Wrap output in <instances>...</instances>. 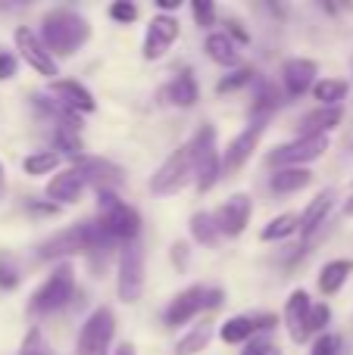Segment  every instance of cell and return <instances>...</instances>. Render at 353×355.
<instances>
[{
	"label": "cell",
	"mask_w": 353,
	"mask_h": 355,
	"mask_svg": "<svg viewBox=\"0 0 353 355\" xmlns=\"http://www.w3.org/2000/svg\"><path fill=\"white\" fill-rule=\"evenodd\" d=\"M263 131H266V119H256V122H250L238 137H231L229 147H225V153H222V175L241 172L244 162L254 156V150H256V144H260Z\"/></svg>",
	"instance_id": "cell-12"
},
{
	"label": "cell",
	"mask_w": 353,
	"mask_h": 355,
	"mask_svg": "<svg viewBox=\"0 0 353 355\" xmlns=\"http://www.w3.org/2000/svg\"><path fill=\"white\" fill-rule=\"evenodd\" d=\"M338 352H341V340L335 334H322L310 349V355H338Z\"/></svg>",
	"instance_id": "cell-37"
},
{
	"label": "cell",
	"mask_w": 353,
	"mask_h": 355,
	"mask_svg": "<svg viewBox=\"0 0 353 355\" xmlns=\"http://www.w3.org/2000/svg\"><path fill=\"white\" fill-rule=\"evenodd\" d=\"M106 243H110V240H106L104 227H100L97 221H85V225H72V227H66V231H60L56 237L44 240L38 256L60 259V256H75V252L100 250V246H106Z\"/></svg>",
	"instance_id": "cell-2"
},
{
	"label": "cell",
	"mask_w": 353,
	"mask_h": 355,
	"mask_svg": "<svg viewBox=\"0 0 353 355\" xmlns=\"http://www.w3.org/2000/svg\"><path fill=\"white\" fill-rule=\"evenodd\" d=\"M88 184H85V178H81L79 168H63V172H56L54 178L47 181V196L50 200H56V202H79V196H81V190H85Z\"/></svg>",
	"instance_id": "cell-19"
},
{
	"label": "cell",
	"mask_w": 353,
	"mask_h": 355,
	"mask_svg": "<svg viewBox=\"0 0 353 355\" xmlns=\"http://www.w3.org/2000/svg\"><path fill=\"white\" fill-rule=\"evenodd\" d=\"M191 181H194V162H191V147L185 144V147H179L175 153H169V159L154 172L150 190L160 196H169V193L185 190Z\"/></svg>",
	"instance_id": "cell-7"
},
{
	"label": "cell",
	"mask_w": 353,
	"mask_h": 355,
	"mask_svg": "<svg viewBox=\"0 0 353 355\" xmlns=\"http://www.w3.org/2000/svg\"><path fill=\"white\" fill-rule=\"evenodd\" d=\"M191 237L197 240V243H216L219 237V227H216V218H213V212H194L191 215Z\"/></svg>",
	"instance_id": "cell-29"
},
{
	"label": "cell",
	"mask_w": 353,
	"mask_h": 355,
	"mask_svg": "<svg viewBox=\"0 0 353 355\" xmlns=\"http://www.w3.org/2000/svg\"><path fill=\"white\" fill-rule=\"evenodd\" d=\"M329 321H331V309L325 306V302H319V306L310 309V321H306V327H310V334L313 331H325Z\"/></svg>",
	"instance_id": "cell-36"
},
{
	"label": "cell",
	"mask_w": 353,
	"mask_h": 355,
	"mask_svg": "<svg viewBox=\"0 0 353 355\" xmlns=\"http://www.w3.org/2000/svg\"><path fill=\"white\" fill-rule=\"evenodd\" d=\"M331 200H335V196H331V190H322V193H319L316 200H313L310 206L304 209V215L297 218V231L304 234V237H310V234L316 231V227L322 225L325 218H329V212H331Z\"/></svg>",
	"instance_id": "cell-24"
},
{
	"label": "cell",
	"mask_w": 353,
	"mask_h": 355,
	"mask_svg": "<svg viewBox=\"0 0 353 355\" xmlns=\"http://www.w3.org/2000/svg\"><path fill=\"white\" fill-rule=\"evenodd\" d=\"M13 41H16L19 56L28 62V69H35V72L44 75V78H54V75H60V66H56V60L47 53V47L41 44V37H38L35 31L28 28V25H19L16 35H13Z\"/></svg>",
	"instance_id": "cell-11"
},
{
	"label": "cell",
	"mask_w": 353,
	"mask_h": 355,
	"mask_svg": "<svg viewBox=\"0 0 353 355\" xmlns=\"http://www.w3.org/2000/svg\"><path fill=\"white\" fill-rule=\"evenodd\" d=\"M50 94L56 97V103L66 106V110H72L75 116H79V112H94V110H97L94 94L88 91L85 85L72 81V78H54V81H50Z\"/></svg>",
	"instance_id": "cell-16"
},
{
	"label": "cell",
	"mask_w": 353,
	"mask_h": 355,
	"mask_svg": "<svg viewBox=\"0 0 353 355\" xmlns=\"http://www.w3.org/2000/svg\"><path fill=\"white\" fill-rule=\"evenodd\" d=\"M19 355H54V352H50V346H47V340H44V334L38 331V327H31V331L25 334L22 352H19Z\"/></svg>",
	"instance_id": "cell-32"
},
{
	"label": "cell",
	"mask_w": 353,
	"mask_h": 355,
	"mask_svg": "<svg viewBox=\"0 0 353 355\" xmlns=\"http://www.w3.org/2000/svg\"><path fill=\"white\" fill-rule=\"evenodd\" d=\"M341 119H344L341 106H322V110H316V112H306V116L300 119V137L329 135V131H335L338 125H341Z\"/></svg>",
	"instance_id": "cell-22"
},
{
	"label": "cell",
	"mask_w": 353,
	"mask_h": 355,
	"mask_svg": "<svg viewBox=\"0 0 353 355\" xmlns=\"http://www.w3.org/2000/svg\"><path fill=\"white\" fill-rule=\"evenodd\" d=\"M19 284V275H16V268L13 265H0V287H6V290H13Z\"/></svg>",
	"instance_id": "cell-41"
},
{
	"label": "cell",
	"mask_w": 353,
	"mask_h": 355,
	"mask_svg": "<svg viewBox=\"0 0 353 355\" xmlns=\"http://www.w3.org/2000/svg\"><path fill=\"white\" fill-rule=\"evenodd\" d=\"M56 144H60V147H63V153H66V156H72L75 162H79L81 156H85V150H81V141H79V137H75L69 128H60V135H56Z\"/></svg>",
	"instance_id": "cell-33"
},
{
	"label": "cell",
	"mask_w": 353,
	"mask_h": 355,
	"mask_svg": "<svg viewBox=\"0 0 353 355\" xmlns=\"http://www.w3.org/2000/svg\"><path fill=\"white\" fill-rule=\"evenodd\" d=\"M188 147H191V162H194V184H197L200 193H206L222 178V153L216 147V128L204 125Z\"/></svg>",
	"instance_id": "cell-3"
},
{
	"label": "cell",
	"mask_w": 353,
	"mask_h": 355,
	"mask_svg": "<svg viewBox=\"0 0 353 355\" xmlns=\"http://www.w3.org/2000/svg\"><path fill=\"white\" fill-rule=\"evenodd\" d=\"M316 75H319V66L313 60H304V56H294L281 66V85L291 97H300V94L313 91L316 85Z\"/></svg>",
	"instance_id": "cell-18"
},
{
	"label": "cell",
	"mask_w": 353,
	"mask_h": 355,
	"mask_svg": "<svg viewBox=\"0 0 353 355\" xmlns=\"http://www.w3.org/2000/svg\"><path fill=\"white\" fill-rule=\"evenodd\" d=\"M204 50H206V56H210L216 66H238L241 62V53H238V44L231 41L225 31H213L210 37H206V44H204Z\"/></svg>",
	"instance_id": "cell-23"
},
{
	"label": "cell",
	"mask_w": 353,
	"mask_h": 355,
	"mask_svg": "<svg viewBox=\"0 0 353 355\" xmlns=\"http://www.w3.org/2000/svg\"><path fill=\"white\" fill-rule=\"evenodd\" d=\"M310 181H313L310 168H279V172H272V178H269V187L275 193H294V190H304Z\"/></svg>",
	"instance_id": "cell-26"
},
{
	"label": "cell",
	"mask_w": 353,
	"mask_h": 355,
	"mask_svg": "<svg viewBox=\"0 0 353 355\" xmlns=\"http://www.w3.org/2000/svg\"><path fill=\"white\" fill-rule=\"evenodd\" d=\"M250 78H254V72H250V69H238V72L231 75V78H222L216 87H219V94H225V91H235V87L247 85Z\"/></svg>",
	"instance_id": "cell-38"
},
{
	"label": "cell",
	"mask_w": 353,
	"mask_h": 355,
	"mask_svg": "<svg viewBox=\"0 0 353 355\" xmlns=\"http://www.w3.org/2000/svg\"><path fill=\"white\" fill-rule=\"evenodd\" d=\"M179 31H181V25L175 16L160 12V16L150 19L147 35H144V60H163L166 50L179 41Z\"/></svg>",
	"instance_id": "cell-13"
},
{
	"label": "cell",
	"mask_w": 353,
	"mask_h": 355,
	"mask_svg": "<svg viewBox=\"0 0 353 355\" xmlns=\"http://www.w3.org/2000/svg\"><path fill=\"white\" fill-rule=\"evenodd\" d=\"M263 324H272V318H250V315H235V318H229L222 327H219V337H222V343L238 346V343H247V340H254L256 331H260Z\"/></svg>",
	"instance_id": "cell-21"
},
{
	"label": "cell",
	"mask_w": 353,
	"mask_h": 355,
	"mask_svg": "<svg viewBox=\"0 0 353 355\" xmlns=\"http://www.w3.org/2000/svg\"><path fill=\"white\" fill-rule=\"evenodd\" d=\"M88 37H91V25H88L85 16H79L72 10H50L41 19V44L47 47V53L54 60L79 53L88 44Z\"/></svg>",
	"instance_id": "cell-1"
},
{
	"label": "cell",
	"mask_w": 353,
	"mask_h": 355,
	"mask_svg": "<svg viewBox=\"0 0 353 355\" xmlns=\"http://www.w3.org/2000/svg\"><path fill=\"white\" fill-rule=\"evenodd\" d=\"M116 355H135V346H131V343H122V346L116 349Z\"/></svg>",
	"instance_id": "cell-44"
},
{
	"label": "cell",
	"mask_w": 353,
	"mask_h": 355,
	"mask_svg": "<svg viewBox=\"0 0 353 355\" xmlns=\"http://www.w3.org/2000/svg\"><path fill=\"white\" fill-rule=\"evenodd\" d=\"M191 12H194V19H197L200 28H210V25H216V6H213L210 0H194Z\"/></svg>",
	"instance_id": "cell-34"
},
{
	"label": "cell",
	"mask_w": 353,
	"mask_h": 355,
	"mask_svg": "<svg viewBox=\"0 0 353 355\" xmlns=\"http://www.w3.org/2000/svg\"><path fill=\"white\" fill-rule=\"evenodd\" d=\"M156 6H160V10L169 16V10H179V6H181V0H156Z\"/></svg>",
	"instance_id": "cell-42"
},
{
	"label": "cell",
	"mask_w": 353,
	"mask_h": 355,
	"mask_svg": "<svg viewBox=\"0 0 353 355\" xmlns=\"http://www.w3.org/2000/svg\"><path fill=\"white\" fill-rule=\"evenodd\" d=\"M75 168L81 172L85 184H94V187H97V193H113V190L122 187V181H125L122 168L106 162V159H97V156H81V159L75 162Z\"/></svg>",
	"instance_id": "cell-15"
},
{
	"label": "cell",
	"mask_w": 353,
	"mask_h": 355,
	"mask_svg": "<svg viewBox=\"0 0 353 355\" xmlns=\"http://www.w3.org/2000/svg\"><path fill=\"white\" fill-rule=\"evenodd\" d=\"M56 166H60V153L56 150H38V153L25 156V162H22V168L28 175H50Z\"/></svg>",
	"instance_id": "cell-30"
},
{
	"label": "cell",
	"mask_w": 353,
	"mask_h": 355,
	"mask_svg": "<svg viewBox=\"0 0 353 355\" xmlns=\"http://www.w3.org/2000/svg\"><path fill=\"white\" fill-rule=\"evenodd\" d=\"M3 193H6V168L0 162V200H3Z\"/></svg>",
	"instance_id": "cell-43"
},
{
	"label": "cell",
	"mask_w": 353,
	"mask_h": 355,
	"mask_svg": "<svg viewBox=\"0 0 353 355\" xmlns=\"http://www.w3.org/2000/svg\"><path fill=\"white\" fill-rule=\"evenodd\" d=\"M310 293L306 290H294L291 296H288L285 302V327H288V337L294 340V343H304L306 337H310V327H306V321H310Z\"/></svg>",
	"instance_id": "cell-17"
},
{
	"label": "cell",
	"mask_w": 353,
	"mask_h": 355,
	"mask_svg": "<svg viewBox=\"0 0 353 355\" xmlns=\"http://www.w3.org/2000/svg\"><path fill=\"white\" fill-rule=\"evenodd\" d=\"M347 91H350V85L341 78H322L313 85V97H316L322 106H338L344 97H347Z\"/></svg>",
	"instance_id": "cell-28"
},
{
	"label": "cell",
	"mask_w": 353,
	"mask_h": 355,
	"mask_svg": "<svg viewBox=\"0 0 353 355\" xmlns=\"http://www.w3.org/2000/svg\"><path fill=\"white\" fill-rule=\"evenodd\" d=\"M72 296H75V271L69 262H63L60 268H54V275L31 293L28 306H31V312L47 315V312H56V309L69 306Z\"/></svg>",
	"instance_id": "cell-5"
},
{
	"label": "cell",
	"mask_w": 353,
	"mask_h": 355,
	"mask_svg": "<svg viewBox=\"0 0 353 355\" xmlns=\"http://www.w3.org/2000/svg\"><path fill=\"white\" fill-rule=\"evenodd\" d=\"M210 340H213V324H206L204 321V324L191 327V331L175 343V355H197V352H204L206 346H210Z\"/></svg>",
	"instance_id": "cell-27"
},
{
	"label": "cell",
	"mask_w": 353,
	"mask_h": 355,
	"mask_svg": "<svg viewBox=\"0 0 353 355\" xmlns=\"http://www.w3.org/2000/svg\"><path fill=\"white\" fill-rule=\"evenodd\" d=\"M250 212H254V202H250V196H247V193H231L229 200L219 206V212H213V218H216L219 234L238 237V234L247 231Z\"/></svg>",
	"instance_id": "cell-14"
},
{
	"label": "cell",
	"mask_w": 353,
	"mask_h": 355,
	"mask_svg": "<svg viewBox=\"0 0 353 355\" xmlns=\"http://www.w3.org/2000/svg\"><path fill=\"white\" fill-rule=\"evenodd\" d=\"M100 200V221L97 225L104 227L106 240H125V243H135V237L141 234V215L138 209H131L129 202H122L116 193H97Z\"/></svg>",
	"instance_id": "cell-4"
},
{
	"label": "cell",
	"mask_w": 353,
	"mask_h": 355,
	"mask_svg": "<svg viewBox=\"0 0 353 355\" xmlns=\"http://www.w3.org/2000/svg\"><path fill=\"white\" fill-rule=\"evenodd\" d=\"M110 16L116 19V22L129 25V22H135V19H138V6L131 3V0H116V3L110 6Z\"/></svg>",
	"instance_id": "cell-35"
},
{
	"label": "cell",
	"mask_w": 353,
	"mask_h": 355,
	"mask_svg": "<svg viewBox=\"0 0 353 355\" xmlns=\"http://www.w3.org/2000/svg\"><path fill=\"white\" fill-rule=\"evenodd\" d=\"M344 212H347V215H353V196L347 200V206H344Z\"/></svg>",
	"instance_id": "cell-45"
},
{
	"label": "cell",
	"mask_w": 353,
	"mask_h": 355,
	"mask_svg": "<svg viewBox=\"0 0 353 355\" xmlns=\"http://www.w3.org/2000/svg\"><path fill=\"white\" fill-rule=\"evenodd\" d=\"M294 231H297V215L281 212V215H275V218L269 221L266 227H263L260 237L263 240H285L288 234H294Z\"/></svg>",
	"instance_id": "cell-31"
},
{
	"label": "cell",
	"mask_w": 353,
	"mask_h": 355,
	"mask_svg": "<svg viewBox=\"0 0 353 355\" xmlns=\"http://www.w3.org/2000/svg\"><path fill=\"white\" fill-rule=\"evenodd\" d=\"M13 75H16V56L0 53V81H10Z\"/></svg>",
	"instance_id": "cell-40"
},
{
	"label": "cell",
	"mask_w": 353,
	"mask_h": 355,
	"mask_svg": "<svg viewBox=\"0 0 353 355\" xmlns=\"http://www.w3.org/2000/svg\"><path fill=\"white\" fill-rule=\"evenodd\" d=\"M329 150V135H313V137H294L291 144H281L266 156L269 166L279 168H306L316 162L319 156Z\"/></svg>",
	"instance_id": "cell-8"
},
{
	"label": "cell",
	"mask_w": 353,
	"mask_h": 355,
	"mask_svg": "<svg viewBox=\"0 0 353 355\" xmlns=\"http://www.w3.org/2000/svg\"><path fill=\"white\" fill-rule=\"evenodd\" d=\"M116 293L125 306H135L144 293V250L138 243H125V250L119 252Z\"/></svg>",
	"instance_id": "cell-9"
},
{
	"label": "cell",
	"mask_w": 353,
	"mask_h": 355,
	"mask_svg": "<svg viewBox=\"0 0 353 355\" xmlns=\"http://www.w3.org/2000/svg\"><path fill=\"white\" fill-rule=\"evenodd\" d=\"M281 103V94L275 91L272 85H263V91H260V110H272V106H279Z\"/></svg>",
	"instance_id": "cell-39"
},
{
	"label": "cell",
	"mask_w": 353,
	"mask_h": 355,
	"mask_svg": "<svg viewBox=\"0 0 353 355\" xmlns=\"http://www.w3.org/2000/svg\"><path fill=\"white\" fill-rule=\"evenodd\" d=\"M350 275H353V262H350V259H335V262L322 265V271H319V290H322L325 296L338 293Z\"/></svg>",
	"instance_id": "cell-25"
},
{
	"label": "cell",
	"mask_w": 353,
	"mask_h": 355,
	"mask_svg": "<svg viewBox=\"0 0 353 355\" xmlns=\"http://www.w3.org/2000/svg\"><path fill=\"white\" fill-rule=\"evenodd\" d=\"M222 302V290H206V287H188L169 302L166 309V324L181 327L191 318H197L204 309H216Z\"/></svg>",
	"instance_id": "cell-10"
},
{
	"label": "cell",
	"mask_w": 353,
	"mask_h": 355,
	"mask_svg": "<svg viewBox=\"0 0 353 355\" xmlns=\"http://www.w3.org/2000/svg\"><path fill=\"white\" fill-rule=\"evenodd\" d=\"M197 97H200V91H197V81H194V75H191V72L175 75V78L169 81V85H163V87H160V100H163V103H169V106H181V110L194 106V103H197Z\"/></svg>",
	"instance_id": "cell-20"
},
{
	"label": "cell",
	"mask_w": 353,
	"mask_h": 355,
	"mask_svg": "<svg viewBox=\"0 0 353 355\" xmlns=\"http://www.w3.org/2000/svg\"><path fill=\"white\" fill-rule=\"evenodd\" d=\"M113 337H116V315L106 306H100L85 318L75 349H79V355H110Z\"/></svg>",
	"instance_id": "cell-6"
}]
</instances>
